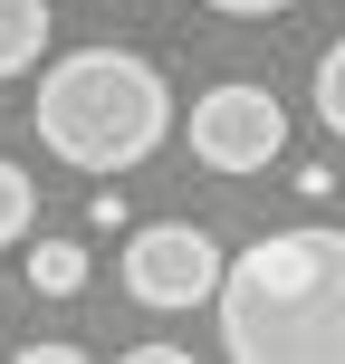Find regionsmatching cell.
I'll return each mask as SVG.
<instances>
[{
  "label": "cell",
  "mask_w": 345,
  "mask_h": 364,
  "mask_svg": "<svg viewBox=\"0 0 345 364\" xmlns=\"http://www.w3.org/2000/svg\"><path fill=\"white\" fill-rule=\"evenodd\" d=\"M221 355L240 364H345V230H269L221 259Z\"/></svg>",
  "instance_id": "obj_1"
},
{
  "label": "cell",
  "mask_w": 345,
  "mask_h": 364,
  "mask_svg": "<svg viewBox=\"0 0 345 364\" xmlns=\"http://www.w3.org/2000/svg\"><path fill=\"white\" fill-rule=\"evenodd\" d=\"M29 125H38V144L68 173H134L144 154H164V134H173V87H164V68L134 58V48H68L38 77Z\"/></svg>",
  "instance_id": "obj_2"
},
{
  "label": "cell",
  "mask_w": 345,
  "mask_h": 364,
  "mask_svg": "<svg viewBox=\"0 0 345 364\" xmlns=\"http://www.w3.org/2000/svg\"><path fill=\"white\" fill-rule=\"evenodd\" d=\"M278 154H288V106L269 87L230 77V87L192 96V164L201 173H269Z\"/></svg>",
  "instance_id": "obj_3"
},
{
  "label": "cell",
  "mask_w": 345,
  "mask_h": 364,
  "mask_svg": "<svg viewBox=\"0 0 345 364\" xmlns=\"http://www.w3.org/2000/svg\"><path fill=\"white\" fill-rule=\"evenodd\" d=\"M115 269H125V297H134V307L173 316V307H201V297L221 288V240L201 230V220H144Z\"/></svg>",
  "instance_id": "obj_4"
},
{
  "label": "cell",
  "mask_w": 345,
  "mask_h": 364,
  "mask_svg": "<svg viewBox=\"0 0 345 364\" xmlns=\"http://www.w3.org/2000/svg\"><path fill=\"white\" fill-rule=\"evenodd\" d=\"M48 38H58V29H48V0H0V87L29 77Z\"/></svg>",
  "instance_id": "obj_5"
},
{
  "label": "cell",
  "mask_w": 345,
  "mask_h": 364,
  "mask_svg": "<svg viewBox=\"0 0 345 364\" xmlns=\"http://www.w3.org/2000/svg\"><path fill=\"white\" fill-rule=\"evenodd\" d=\"M29 288L38 297H77L87 288V250H77V240H38L29 250Z\"/></svg>",
  "instance_id": "obj_6"
},
{
  "label": "cell",
  "mask_w": 345,
  "mask_h": 364,
  "mask_svg": "<svg viewBox=\"0 0 345 364\" xmlns=\"http://www.w3.org/2000/svg\"><path fill=\"white\" fill-rule=\"evenodd\" d=\"M29 220H38V182L19 173V164H0V250L29 240Z\"/></svg>",
  "instance_id": "obj_7"
},
{
  "label": "cell",
  "mask_w": 345,
  "mask_h": 364,
  "mask_svg": "<svg viewBox=\"0 0 345 364\" xmlns=\"http://www.w3.org/2000/svg\"><path fill=\"white\" fill-rule=\"evenodd\" d=\"M317 125H327L336 144H345V38H336L327 58H317Z\"/></svg>",
  "instance_id": "obj_8"
},
{
  "label": "cell",
  "mask_w": 345,
  "mask_h": 364,
  "mask_svg": "<svg viewBox=\"0 0 345 364\" xmlns=\"http://www.w3.org/2000/svg\"><path fill=\"white\" fill-rule=\"evenodd\" d=\"M201 10H221V19H278V10H297V0H201Z\"/></svg>",
  "instance_id": "obj_9"
}]
</instances>
